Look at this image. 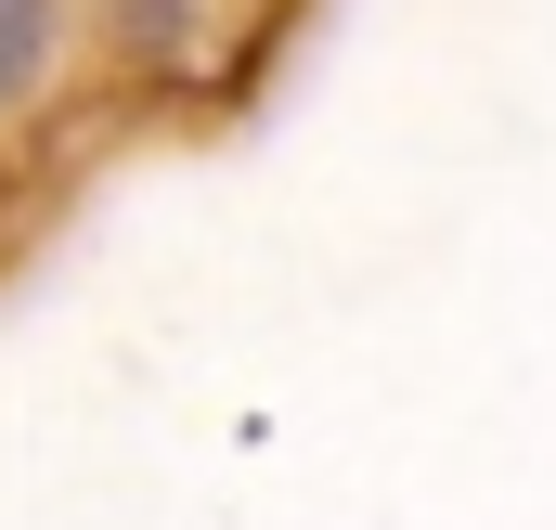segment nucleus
I'll use <instances>...</instances> for the list:
<instances>
[{"mask_svg":"<svg viewBox=\"0 0 556 530\" xmlns=\"http://www.w3.org/2000/svg\"><path fill=\"white\" fill-rule=\"evenodd\" d=\"M52 39H65V26H52V0H0V117L52 78Z\"/></svg>","mask_w":556,"mask_h":530,"instance_id":"obj_1","label":"nucleus"}]
</instances>
